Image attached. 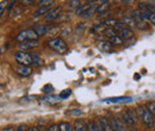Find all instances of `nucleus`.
I'll return each mask as SVG.
<instances>
[{
  "label": "nucleus",
  "mask_w": 155,
  "mask_h": 131,
  "mask_svg": "<svg viewBox=\"0 0 155 131\" xmlns=\"http://www.w3.org/2000/svg\"><path fill=\"white\" fill-rule=\"evenodd\" d=\"M79 6H81V1H78V0L71 1V2L68 4V7H69V8H75V10H77Z\"/></svg>",
  "instance_id": "obj_32"
},
{
  "label": "nucleus",
  "mask_w": 155,
  "mask_h": 131,
  "mask_svg": "<svg viewBox=\"0 0 155 131\" xmlns=\"http://www.w3.org/2000/svg\"><path fill=\"white\" fill-rule=\"evenodd\" d=\"M110 123H111V126H112L114 131H127V125L117 117H112L110 119Z\"/></svg>",
  "instance_id": "obj_7"
},
{
  "label": "nucleus",
  "mask_w": 155,
  "mask_h": 131,
  "mask_svg": "<svg viewBox=\"0 0 155 131\" xmlns=\"http://www.w3.org/2000/svg\"><path fill=\"white\" fill-rule=\"evenodd\" d=\"M60 131H74V126L68 122H62L58 124Z\"/></svg>",
  "instance_id": "obj_24"
},
{
  "label": "nucleus",
  "mask_w": 155,
  "mask_h": 131,
  "mask_svg": "<svg viewBox=\"0 0 155 131\" xmlns=\"http://www.w3.org/2000/svg\"><path fill=\"white\" fill-rule=\"evenodd\" d=\"M87 130L88 131H100V128H99V125H98L97 120H91V122H88V124H87Z\"/></svg>",
  "instance_id": "obj_26"
},
{
  "label": "nucleus",
  "mask_w": 155,
  "mask_h": 131,
  "mask_svg": "<svg viewBox=\"0 0 155 131\" xmlns=\"http://www.w3.org/2000/svg\"><path fill=\"white\" fill-rule=\"evenodd\" d=\"M51 8H53V5H48V6H42V7H38V8L34 12V17H39V16L47 15Z\"/></svg>",
  "instance_id": "obj_15"
},
{
  "label": "nucleus",
  "mask_w": 155,
  "mask_h": 131,
  "mask_svg": "<svg viewBox=\"0 0 155 131\" xmlns=\"http://www.w3.org/2000/svg\"><path fill=\"white\" fill-rule=\"evenodd\" d=\"M16 72H17V74H19L20 76H29V75H31V73H32L31 68H30V67H25V66H19V67L16 69Z\"/></svg>",
  "instance_id": "obj_17"
},
{
  "label": "nucleus",
  "mask_w": 155,
  "mask_h": 131,
  "mask_svg": "<svg viewBox=\"0 0 155 131\" xmlns=\"http://www.w3.org/2000/svg\"><path fill=\"white\" fill-rule=\"evenodd\" d=\"M16 61L19 63V66H25V67H29L30 64H32V58H31V54L29 53H25L23 50H19L16 53L15 55Z\"/></svg>",
  "instance_id": "obj_5"
},
{
  "label": "nucleus",
  "mask_w": 155,
  "mask_h": 131,
  "mask_svg": "<svg viewBox=\"0 0 155 131\" xmlns=\"http://www.w3.org/2000/svg\"><path fill=\"white\" fill-rule=\"evenodd\" d=\"M31 58H32V64L36 66V67H39L43 64V60H42V56L38 53H32L31 54Z\"/></svg>",
  "instance_id": "obj_20"
},
{
  "label": "nucleus",
  "mask_w": 155,
  "mask_h": 131,
  "mask_svg": "<svg viewBox=\"0 0 155 131\" xmlns=\"http://www.w3.org/2000/svg\"><path fill=\"white\" fill-rule=\"evenodd\" d=\"M54 0H42V1H38V6L42 7V6H48V5H54Z\"/></svg>",
  "instance_id": "obj_30"
},
{
  "label": "nucleus",
  "mask_w": 155,
  "mask_h": 131,
  "mask_svg": "<svg viewBox=\"0 0 155 131\" xmlns=\"http://www.w3.org/2000/svg\"><path fill=\"white\" fill-rule=\"evenodd\" d=\"M44 101H48V103H58V101H61V98L60 95H48L45 98H43Z\"/></svg>",
  "instance_id": "obj_27"
},
{
  "label": "nucleus",
  "mask_w": 155,
  "mask_h": 131,
  "mask_svg": "<svg viewBox=\"0 0 155 131\" xmlns=\"http://www.w3.org/2000/svg\"><path fill=\"white\" fill-rule=\"evenodd\" d=\"M130 17L135 20L136 29H140V30H146V29H148L147 21H144L143 19L141 18V16H140V10H134V11H131V12H130Z\"/></svg>",
  "instance_id": "obj_6"
},
{
  "label": "nucleus",
  "mask_w": 155,
  "mask_h": 131,
  "mask_svg": "<svg viewBox=\"0 0 155 131\" xmlns=\"http://www.w3.org/2000/svg\"><path fill=\"white\" fill-rule=\"evenodd\" d=\"M92 6V2H87V4H84V5H81V6H79L77 10H75V13H77L78 16H81V15H84L90 7Z\"/></svg>",
  "instance_id": "obj_22"
},
{
  "label": "nucleus",
  "mask_w": 155,
  "mask_h": 131,
  "mask_svg": "<svg viewBox=\"0 0 155 131\" xmlns=\"http://www.w3.org/2000/svg\"><path fill=\"white\" fill-rule=\"evenodd\" d=\"M120 23L124 24L127 28L131 29V28H136V24H135V20L131 18L130 16H123L122 19H120Z\"/></svg>",
  "instance_id": "obj_16"
},
{
  "label": "nucleus",
  "mask_w": 155,
  "mask_h": 131,
  "mask_svg": "<svg viewBox=\"0 0 155 131\" xmlns=\"http://www.w3.org/2000/svg\"><path fill=\"white\" fill-rule=\"evenodd\" d=\"M48 131H60L58 124H51V125L48 128Z\"/></svg>",
  "instance_id": "obj_35"
},
{
  "label": "nucleus",
  "mask_w": 155,
  "mask_h": 131,
  "mask_svg": "<svg viewBox=\"0 0 155 131\" xmlns=\"http://www.w3.org/2000/svg\"><path fill=\"white\" fill-rule=\"evenodd\" d=\"M39 45L38 41H28V42H23L20 43L19 47L20 49L24 51V50H31V49H35Z\"/></svg>",
  "instance_id": "obj_13"
},
{
  "label": "nucleus",
  "mask_w": 155,
  "mask_h": 131,
  "mask_svg": "<svg viewBox=\"0 0 155 131\" xmlns=\"http://www.w3.org/2000/svg\"><path fill=\"white\" fill-rule=\"evenodd\" d=\"M73 126H74V131H88L87 130V124L82 119H78Z\"/></svg>",
  "instance_id": "obj_18"
},
{
  "label": "nucleus",
  "mask_w": 155,
  "mask_h": 131,
  "mask_svg": "<svg viewBox=\"0 0 155 131\" xmlns=\"http://www.w3.org/2000/svg\"><path fill=\"white\" fill-rule=\"evenodd\" d=\"M71 114H74V116H78V114H81V110H80V109H75V110H74V111H71Z\"/></svg>",
  "instance_id": "obj_37"
},
{
  "label": "nucleus",
  "mask_w": 155,
  "mask_h": 131,
  "mask_svg": "<svg viewBox=\"0 0 155 131\" xmlns=\"http://www.w3.org/2000/svg\"><path fill=\"white\" fill-rule=\"evenodd\" d=\"M6 6H7V1H0V17L4 15Z\"/></svg>",
  "instance_id": "obj_33"
},
{
  "label": "nucleus",
  "mask_w": 155,
  "mask_h": 131,
  "mask_svg": "<svg viewBox=\"0 0 155 131\" xmlns=\"http://www.w3.org/2000/svg\"><path fill=\"white\" fill-rule=\"evenodd\" d=\"M61 10L62 7L61 6H56V7H53L47 15H45V20L47 21H53V20H56L60 17V13H61Z\"/></svg>",
  "instance_id": "obj_8"
},
{
  "label": "nucleus",
  "mask_w": 155,
  "mask_h": 131,
  "mask_svg": "<svg viewBox=\"0 0 155 131\" xmlns=\"http://www.w3.org/2000/svg\"><path fill=\"white\" fill-rule=\"evenodd\" d=\"M51 29H53V26L49 25V24H37V25H35V28H34L35 32H36L38 36H43V35L49 34Z\"/></svg>",
  "instance_id": "obj_9"
},
{
  "label": "nucleus",
  "mask_w": 155,
  "mask_h": 131,
  "mask_svg": "<svg viewBox=\"0 0 155 131\" xmlns=\"http://www.w3.org/2000/svg\"><path fill=\"white\" fill-rule=\"evenodd\" d=\"M146 107H147V109L149 110V112L155 117V101H148L147 105H146Z\"/></svg>",
  "instance_id": "obj_28"
},
{
  "label": "nucleus",
  "mask_w": 155,
  "mask_h": 131,
  "mask_svg": "<svg viewBox=\"0 0 155 131\" xmlns=\"http://www.w3.org/2000/svg\"><path fill=\"white\" fill-rule=\"evenodd\" d=\"M97 6L98 5H96V4H92V6H91L84 15H81V17H84V18H90V17H92V16L97 12Z\"/></svg>",
  "instance_id": "obj_21"
},
{
  "label": "nucleus",
  "mask_w": 155,
  "mask_h": 131,
  "mask_svg": "<svg viewBox=\"0 0 155 131\" xmlns=\"http://www.w3.org/2000/svg\"><path fill=\"white\" fill-rule=\"evenodd\" d=\"M114 29L116 30L118 36L122 38V39H130V38L134 37V31H133L131 29L127 28V26H125L124 24H122L120 21L114 26Z\"/></svg>",
  "instance_id": "obj_4"
},
{
  "label": "nucleus",
  "mask_w": 155,
  "mask_h": 131,
  "mask_svg": "<svg viewBox=\"0 0 155 131\" xmlns=\"http://www.w3.org/2000/svg\"><path fill=\"white\" fill-rule=\"evenodd\" d=\"M53 90H54V88H53V86H51L50 84H48V85H45V86L43 87V90H42V91H43L44 93H50V92H53Z\"/></svg>",
  "instance_id": "obj_34"
},
{
  "label": "nucleus",
  "mask_w": 155,
  "mask_h": 131,
  "mask_svg": "<svg viewBox=\"0 0 155 131\" xmlns=\"http://www.w3.org/2000/svg\"><path fill=\"white\" fill-rule=\"evenodd\" d=\"M110 1H103V2H100L99 5L97 6V12L99 15H101V13H105V12H107V10L110 8Z\"/></svg>",
  "instance_id": "obj_19"
},
{
  "label": "nucleus",
  "mask_w": 155,
  "mask_h": 131,
  "mask_svg": "<svg viewBox=\"0 0 155 131\" xmlns=\"http://www.w3.org/2000/svg\"><path fill=\"white\" fill-rule=\"evenodd\" d=\"M103 34H104V36L106 38H109V39H111L112 37H115L117 36L118 34H117V31L114 29V28H105V30L103 31Z\"/></svg>",
  "instance_id": "obj_23"
},
{
  "label": "nucleus",
  "mask_w": 155,
  "mask_h": 131,
  "mask_svg": "<svg viewBox=\"0 0 155 131\" xmlns=\"http://www.w3.org/2000/svg\"><path fill=\"white\" fill-rule=\"evenodd\" d=\"M104 101H105V103H110V104L130 103V101H133V98H131V97H114V98H106Z\"/></svg>",
  "instance_id": "obj_11"
},
{
  "label": "nucleus",
  "mask_w": 155,
  "mask_h": 131,
  "mask_svg": "<svg viewBox=\"0 0 155 131\" xmlns=\"http://www.w3.org/2000/svg\"><path fill=\"white\" fill-rule=\"evenodd\" d=\"M28 131H39L38 128H36V126H31V128H29Z\"/></svg>",
  "instance_id": "obj_40"
},
{
  "label": "nucleus",
  "mask_w": 155,
  "mask_h": 131,
  "mask_svg": "<svg viewBox=\"0 0 155 131\" xmlns=\"http://www.w3.org/2000/svg\"><path fill=\"white\" fill-rule=\"evenodd\" d=\"M120 120L125 124V125H135V120L131 118V116H130V113H129V111L128 110H124V111H122V113H120Z\"/></svg>",
  "instance_id": "obj_12"
},
{
  "label": "nucleus",
  "mask_w": 155,
  "mask_h": 131,
  "mask_svg": "<svg viewBox=\"0 0 155 131\" xmlns=\"http://www.w3.org/2000/svg\"><path fill=\"white\" fill-rule=\"evenodd\" d=\"M71 94H72V90H64L63 92H61L60 98H61V99H67V98H69Z\"/></svg>",
  "instance_id": "obj_31"
},
{
  "label": "nucleus",
  "mask_w": 155,
  "mask_h": 131,
  "mask_svg": "<svg viewBox=\"0 0 155 131\" xmlns=\"http://www.w3.org/2000/svg\"><path fill=\"white\" fill-rule=\"evenodd\" d=\"M101 23H103V25H104L105 28H114L116 24L119 23V20H117V19H115V18H109V19L103 20Z\"/></svg>",
  "instance_id": "obj_25"
},
{
  "label": "nucleus",
  "mask_w": 155,
  "mask_h": 131,
  "mask_svg": "<svg viewBox=\"0 0 155 131\" xmlns=\"http://www.w3.org/2000/svg\"><path fill=\"white\" fill-rule=\"evenodd\" d=\"M97 122L99 128H100V131H114L112 126H111V123H110V120H107V118L99 117L97 119Z\"/></svg>",
  "instance_id": "obj_10"
},
{
  "label": "nucleus",
  "mask_w": 155,
  "mask_h": 131,
  "mask_svg": "<svg viewBox=\"0 0 155 131\" xmlns=\"http://www.w3.org/2000/svg\"><path fill=\"white\" fill-rule=\"evenodd\" d=\"M1 131H16V129H13L12 126H7V128H5V129H2Z\"/></svg>",
  "instance_id": "obj_39"
},
{
  "label": "nucleus",
  "mask_w": 155,
  "mask_h": 131,
  "mask_svg": "<svg viewBox=\"0 0 155 131\" xmlns=\"http://www.w3.org/2000/svg\"><path fill=\"white\" fill-rule=\"evenodd\" d=\"M37 38H38V35L35 32L34 29H25L16 36V39L19 41L20 43L28 42V41H37Z\"/></svg>",
  "instance_id": "obj_3"
},
{
  "label": "nucleus",
  "mask_w": 155,
  "mask_h": 131,
  "mask_svg": "<svg viewBox=\"0 0 155 131\" xmlns=\"http://www.w3.org/2000/svg\"><path fill=\"white\" fill-rule=\"evenodd\" d=\"M23 4H32V1H21Z\"/></svg>",
  "instance_id": "obj_41"
},
{
  "label": "nucleus",
  "mask_w": 155,
  "mask_h": 131,
  "mask_svg": "<svg viewBox=\"0 0 155 131\" xmlns=\"http://www.w3.org/2000/svg\"><path fill=\"white\" fill-rule=\"evenodd\" d=\"M28 125H25V124H21V125H19L17 129H16V131H28Z\"/></svg>",
  "instance_id": "obj_36"
},
{
  "label": "nucleus",
  "mask_w": 155,
  "mask_h": 131,
  "mask_svg": "<svg viewBox=\"0 0 155 131\" xmlns=\"http://www.w3.org/2000/svg\"><path fill=\"white\" fill-rule=\"evenodd\" d=\"M48 47L50 49H53L54 51H56L58 54H64L68 50V45L64 42V39L61 37H53L50 38L48 42Z\"/></svg>",
  "instance_id": "obj_2"
},
{
  "label": "nucleus",
  "mask_w": 155,
  "mask_h": 131,
  "mask_svg": "<svg viewBox=\"0 0 155 131\" xmlns=\"http://www.w3.org/2000/svg\"><path fill=\"white\" fill-rule=\"evenodd\" d=\"M109 41H110V43H111V44H117V45H120V44L123 43V39L119 37L118 35L115 36V37H112L111 39H109Z\"/></svg>",
  "instance_id": "obj_29"
},
{
  "label": "nucleus",
  "mask_w": 155,
  "mask_h": 131,
  "mask_svg": "<svg viewBox=\"0 0 155 131\" xmlns=\"http://www.w3.org/2000/svg\"><path fill=\"white\" fill-rule=\"evenodd\" d=\"M98 49L107 53V51H111L112 44L110 43V41H100V42H98Z\"/></svg>",
  "instance_id": "obj_14"
},
{
  "label": "nucleus",
  "mask_w": 155,
  "mask_h": 131,
  "mask_svg": "<svg viewBox=\"0 0 155 131\" xmlns=\"http://www.w3.org/2000/svg\"><path fill=\"white\" fill-rule=\"evenodd\" d=\"M137 116L138 118L142 120V123L148 126V128H153L155 124V117L149 112V110L144 106V105H140L137 106Z\"/></svg>",
  "instance_id": "obj_1"
},
{
  "label": "nucleus",
  "mask_w": 155,
  "mask_h": 131,
  "mask_svg": "<svg viewBox=\"0 0 155 131\" xmlns=\"http://www.w3.org/2000/svg\"><path fill=\"white\" fill-rule=\"evenodd\" d=\"M149 21L152 23V24H155V13H150V18H149Z\"/></svg>",
  "instance_id": "obj_38"
}]
</instances>
